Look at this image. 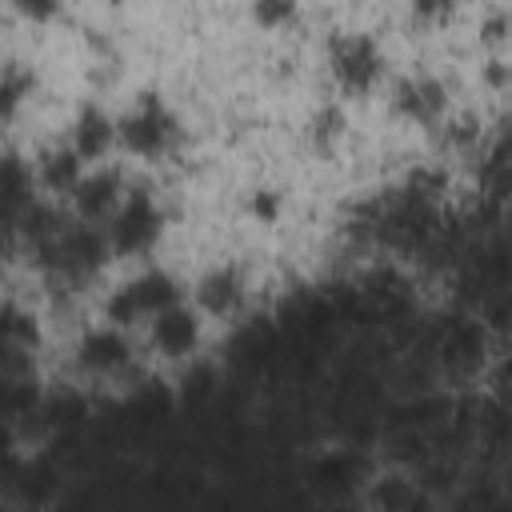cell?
I'll list each match as a JSON object with an SVG mask.
<instances>
[{
	"instance_id": "obj_1",
	"label": "cell",
	"mask_w": 512,
	"mask_h": 512,
	"mask_svg": "<svg viewBox=\"0 0 512 512\" xmlns=\"http://www.w3.org/2000/svg\"><path fill=\"white\" fill-rule=\"evenodd\" d=\"M180 140H184L180 116L156 92H140L132 108L116 120V144L140 160H164L180 148Z\"/></svg>"
},
{
	"instance_id": "obj_15",
	"label": "cell",
	"mask_w": 512,
	"mask_h": 512,
	"mask_svg": "<svg viewBox=\"0 0 512 512\" xmlns=\"http://www.w3.org/2000/svg\"><path fill=\"white\" fill-rule=\"evenodd\" d=\"M460 0H408V12H412V24L420 28H440L456 16Z\"/></svg>"
},
{
	"instance_id": "obj_4",
	"label": "cell",
	"mask_w": 512,
	"mask_h": 512,
	"mask_svg": "<svg viewBox=\"0 0 512 512\" xmlns=\"http://www.w3.org/2000/svg\"><path fill=\"white\" fill-rule=\"evenodd\" d=\"M104 232H108L112 256H144L164 232V212L156 208L148 188H128L124 204L104 224Z\"/></svg>"
},
{
	"instance_id": "obj_11",
	"label": "cell",
	"mask_w": 512,
	"mask_h": 512,
	"mask_svg": "<svg viewBox=\"0 0 512 512\" xmlns=\"http://www.w3.org/2000/svg\"><path fill=\"white\" fill-rule=\"evenodd\" d=\"M68 144L84 156V160H100L112 144H116V120L100 108V104H84L72 120V136Z\"/></svg>"
},
{
	"instance_id": "obj_8",
	"label": "cell",
	"mask_w": 512,
	"mask_h": 512,
	"mask_svg": "<svg viewBox=\"0 0 512 512\" xmlns=\"http://www.w3.org/2000/svg\"><path fill=\"white\" fill-rule=\"evenodd\" d=\"M148 340L160 356L180 360V356L196 352V344H200V316L180 300V304H172L148 320Z\"/></svg>"
},
{
	"instance_id": "obj_14",
	"label": "cell",
	"mask_w": 512,
	"mask_h": 512,
	"mask_svg": "<svg viewBox=\"0 0 512 512\" xmlns=\"http://www.w3.org/2000/svg\"><path fill=\"white\" fill-rule=\"evenodd\" d=\"M32 84H36V76H32L28 68H20L16 60L4 68V116H8V120L16 116L20 100H24V96H32Z\"/></svg>"
},
{
	"instance_id": "obj_20",
	"label": "cell",
	"mask_w": 512,
	"mask_h": 512,
	"mask_svg": "<svg viewBox=\"0 0 512 512\" xmlns=\"http://www.w3.org/2000/svg\"><path fill=\"white\" fill-rule=\"evenodd\" d=\"M508 32H512V16H508V12H492V16L480 24V40H484V44H500V40H508Z\"/></svg>"
},
{
	"instance_id": "obj_13",
	"label": "cell",
	"mask_w": 512,
	"mask_h": 512,
	"mask_svg": "<svg viewBox=\"0 0 512 512\" xmlns=\"http://www.w3.org/2000/svg\"><path fill=\"white\" fill-rule=\"evenodd\" d=\"M40 344V332H36V320L28 312H20L12 300L4 304V348H24V352H36Z\"/></svg>"
},
{
	"instance_id": "obj_18",
	"label": "cell",
	"mask_w": 512,
	"mask_h": 512,
	"mask_svg": "<svg viewBox=\"0 0 512 512\" xmlns=\"http://www.w3.org/2000/svg\"><path fill=\"white\" fill-rule=\"evenodd\" d=\"M12 8L32 24H48L52 16H60L64 0H12Z\"/></svg>"
},
{
	"instance_id": "obj_19",
	"label": "cell",
	"mask_w": 512,
	"mask_h": 512,
	"mask_svg": "<svg viewBox=\"0 0 512 512\" xmlns=\"http://www.w3.org/2000/svg\"><path fill=\"white\" fill-rule=\"evenodd\" d=\"M248 212H252L256 220L272 224V220H276V212H280V196H276V192H268V188H260V192H252V196H248Z\"/></svg>"
},
{
	"instance_id": "obj_3",
	"label": "cell",
	"mask_w": 512,
	"mask_h": 512,
	"mask_svg": "<svg viewBox=\"0 0 512 512\" xmlns=\"http://www.w3.org/2000/svg\"><path fill=\"white\" fill-rule=\"evenodd\" d=\"M172 304H180V284H176L164 268H148V272H140L136 280L120 284V288L108 296L104 316H108V324L132 328V324L152 320L156 312H164V308H172Z\"/></svg>"
},
{
	"instance_id": "obj_16",
	"label": "cell",
	"mask_w": 512,
	"mask_h": 512,
	"mask_svg": "<svg viewBox=\"0 0 512 512\" xmlns=\"http://www.w3.org/2000/svg\"><path fill=\"white\" fill-rule=\"evenodd\" d=\"M296 0H252V20L260 28H284L296 20Z\"/></svg>"
},
{
	"instance_id": "obj_17",
	"label": "cell",
	"mask_w": 512,
	"mask_h": 512,
	"mask_svg": "<svg viewBox=\"0 0 512 512\" xmlns=\"http://www.w3.org/2000/svg\"><path fill=\"white\" fill-rule=\"evenodd\" d=\"M340 132H344L340 108H320V116L312 120V144H316L320 152H328V148L340 140Z\"/></svg>"
},
{
	"instance_id": "obj_12",
	"label": "cell",
	"mask_w": 512,
	"mask_h": 512,
	"mask_svg": "<svg viewBox=\"0 0 512 512\" xmlns=\"http://www.w3.org/2000/svg\"><path fill=\"white\" fill-rule=\"evenodd\" d=\"M32 200H36L32 196V168H24L20 156H8L4 160V224L12 228L28 212Z\"/></svg>"
},
{
	"instance_id": "obj_21",
	"label": "cell",
	"mask_w": 512,
	"mask_h": 512,
	"mask_svg": "<svg viewBox=\"0 0 512 512\" xmlns=\"http://www.w3.org/2000/svg\"><path fill=\"white\" fill-rule=\"evenodd\" d=\"M488 80H492V84H500V80H504V68H500V60H492V68H488Z\"/></svg>"
},
{
	"instance_id": "obj_10",
	"label": "cell",
	"mask_w": 512,
	"mask_h": 512,
	"mask_svg": "<svg viewBox=\"0 0 512 512\" xmlns=\"http://www.w3.org/2000/svg\"><path fill=\"white\" fill-rule=\"evenodd\" d=\"M84 176V156L72 148V144H48L40 156H36V184L52 196H72V188L80 184Z\"/></svg>"
},
{
	"instance_id": "obj_9",
	"label": "cell",
	"mask_w": 512,
	"mask_h": 512,
	"mask_svg": "<svg viewBox=\"0 0 512 512\" xmlns=\"http://www.w3.org/2000/svg\"><path fill=\"white\" fill-rule=\"evenodd\" d=\"M196 304L208 316H236L244 304V276L236 264H216L196 280Z\"/></svg>"
},
{
	"instance_id": "obj_6",
	"label": "cell",
	"mask_w": 512,
	"mask_h": 512,
	"mask_svg": "<svg viewBox=\"0 0 512 512\" xmlns=\"http://www.w3.org/2000/svg\"><path fill=\"white\" fill-rule=\"evenodd\" d=\"M392 112L404 116L408 124H440L448 112V88L444 80L428 76V72H412L404 80H396L392 88Z\"/></svg>"
},
{
	"instance_id": "obj_5",
	"label": "cell",
	"mask_w": 512,
	"mask_h": 512,
	"mask_svg": "<svg viewBox=\"0 0 512 512\" xmlns=\"http://www.w3.org/2000/svg\"><path fill=\"white\" fill-rule=\"evenodd\" d=\"M128 188H124V176L120 168H92L80 176V184L72 188V216L88 220V224H108L116 216V208L124 204Z\"/></svg>"
},
{
	"instance_id": "obj_7",
	"label": "cell",
	"mask_w": 512,
	"mask_h": 512,
	"mask_svg": "<svg viewBox=\"0 0 512 512\" xmlns=\"http://www.w3.org/2000/svg\"><path fill=\"white\" fill-rule=\"evenodd\" d=\"M132 364V340L124 336L120 324L88 328L76 344V368L84 376H116Z\"/></svg>"
},
{
	"instance_id": "obj_2",
	"label": "cell",
	"mask_w": 512,
	"mask_h": 512,
	"mask_svg": "<svg viewBox=\"0 0 512 512\" xmlns=\"http://www.w3.org/2000/svg\"><path fill=\"white\" fill-rule=\"evenodd\" d=\"M328 72L344 96H368L384 76V52L368 32H336L328 40Z\"/></svg>"
}]
</instances>
